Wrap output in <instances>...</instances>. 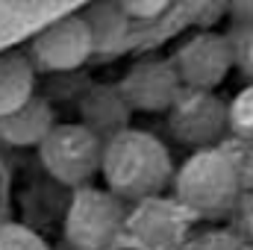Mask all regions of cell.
<instances>
[{
	"instance_id": "cell-1",
	"label": "cell",
	"mask_w": 253,
	"mask_h": 250,
	"mask_svg": "<svg viewBox=\"0 0 253 250\" xmlns=\"http://www.w3.org/2000/svg\"><path fill=\"white\" fill-rule=\"evenodd\" d=\"M245 191V171L233 144L191 150L174 174V197L194 218H221L236 212Z\"/></svg>"
},
{
	"instance_id": "cell-2",
	"label": "cell",
	"mask_w": 253,
	"mask_h": 250,
	"mask_svg": "<svg viewBox=\"0 0 253 250\" xmlns=\"http://www.w3.org/2000/svg\"><path fill=\"white\" fill-rule=\"evenodd\" d=\"M103 183L124 200H144L162 194L174 183V159L162 138L147 129L126 126L106 138L103 150Z\"/></svg>"
},
{
	"instance_id": "cell-3",
	"label": "cell",
	"mask_w": 253,
	"mask_h": 250,
	"mask_svg": "<svg viewBox=\"0 0 253 250\" xmlns=\"http://www.w3.org/2000/svg\"><path fill=\"white\" fill-rule=\"evenodd\" d=\"M124 197L112 188H74L65 209V242L71 250H109L126 230Z\"/></svg>"
},
{
	"instance_id": "cell-4",
	"label": "cell",
	"mask_w": 253,
	"mask_h": 250,
	"mask_svg": "<svg viewBox=\"0 0 253 250\" xmlns=\"http://www.w3.org/2000/svg\"><path fill=\"white\" fill-rule=\"evenodd\" d=\"M106 138L83 121H59L39 147L44 171L68 188L91 186L103 171Z\"/></svg>"
},
{
	"instance_id": "cell-5",
	"label": "cell",
	"mask_w": 253,
	"mask_h": 250,
	"mask_svg": "<svg viewBox=\"0 0 253 250\" xmlns=\"http://www.w3.org/2000/svg\"><path fill=\"white\" fill-rule=\"evenodd\" d=\"M165 115L174 141L191 150L215 147L230 132V103L215 91L183 88V94Z\"/></svg>"
},
{
	"instance_id": "cell-6",
	"label": "cell",
	"mask_w": 253,
	"mask_h": 250,
	"mask_svg": "<svg viewBox=\"0 0 253 250\" xmlns=\"http://www.w3.org/2000/svg\"><path fill=\"white\" fill-rule=\"evenodd\" d=\"M194 221L189 209L177 197H144L135 200V209L126 215L124 236L138 250H177Z\"/></svg>"
},
{
	"instance_id": "cell-7",
	"label": "cell",
	"mask_w": 253,
	"mask_h": 250,
	"mask_svg": "<svg viewBox=\"0 0 253 250\" xmlns=\"http://www.w3.org/2000/svg\"><path fill=\"white\" fill-rule=\"evenodd\" d=\"M27 53L39 71L62 74V71L83 68L97 50H94V36L85 18L80 12H71V15L50 21L44 30H39Z\"/></svg>"
},
{
	"instance_id": "cell-8",
	"label": "cell",
	"mask_w": 253,
	"mask_h": 250,
	"mask_svg": "<svg viewBox=\"0 0 253 250\" xmlns=\"http://www.w3.org/2000/svg\"><path fill=\"white\" fill-rule=\"evenodd\" d=\"M171 59L180 71L183 85L203 88V91H218L230 77V71L236 68L230 33H218V30H200L189 36L174 50Z\"/></svg>"
},
{
	"instance_id": "cell-9",
	"label": "cell",
	"mask_w": 253,
	"mask_h": 250,
	"mask_svg": "<svg viewBox=\"0 0 253 250\" xmlns=\"http://www.w3.org/2000/svg\"><path fill=\"white\" fill-rule=\"evenodd\" d=\"M118 85L132 112H168L186 88L174 59L162 56H147L132 62Z\"/></svg>"
},
{
	"instance_id": "cell-10",
	"label": "cell",
	"mask_w": 253,
	"mask_h": 250,
	"mask_svg": "<svg viewBox=\"0 0 253 250\" xmlns=\"http://www.w3.org/2000/svg\"><path fill=\"white\" fill-rule=\"evenodd\" d=\"M59 124L53 106L44 97H30L24 106L0 118V141L9 147H42V141L50 135V129Z\"/></svg>"
},
{
	"instance_id": "cell-11",
	"label": "cell",
	"mask_w": 253,
	"mask_h": 250,
	"mask_svg": "<svg viewBox=\"0 0 253 250\" xmlns=\"http://www.w3.org/2000/svg\"><path fill=\"white\" fill-rule=\"evenodd\" d=\"M132 106L126 103L121 85H91L80 100V121L88 124L103 138H112L129 126Z\"/></svg>"
},
{
	"instance_id": "cell-12",
	"label": "cell",
	"mask_w": 253,
	"mask_h": 250,
	"mask_svg": "<svg viewBox=\"0 0 253 250\" xmlns=\"http://www.w3.org/2000/svg\"><path fill=\"white\" fill-rule=\"evenodd\" d=\"M80 15H83L85 24L91 27L94 50H97L100 56H115L118 50L126 47L132 18H126L124 9H121L115 0H91Z\"/></svg>"
},
{
	"instance_id": "cell-13",
	"label": "cell",
	"mask_w": 253,
	"mask_h": 250,
	"mask_svg": "<svg viewBox=\"0 0 253 250\" xmlns=\"http://www.w3.org/2000/svg\"><path fill=\"white\" fill-rule=\"evenodd\" d=\"M36 62L24 50L0 53V118L36 97Z\"/></svg>"
},
{
	"instance_id": "cell-14",
	"label": "cell",
	"mask_w": 253,
	"mask_h": 250,
	"mask_svg": "<svg viewBox=\"0 0 253 250\" xmlns=\"http://www.w3.org/2000/svg\"><path fill=\"white\" fill-rule=\"evenodd\" d=\"M230 132L239 141L253 144V83H248L242 91H236L230 100Z\"/></svg>"
},
{
	"instance_id": "cell-15",
	"label": "cell",
	"mask_w": 253,
	"mask_h": 250,
	"mask_svg": "<svg viewBox=\"0 0 253 250\" xmlns=\"http://www.w3.org/2000/svg\"><path fill=\"white\" fill-rule=\"evenodd\" d=\"M230 42H233L236 68L248 77V83H253V21L251 24H233Z\"/></svg>"
},
{
	"instance_id": "cell-16",
	"label": "cell",
	"mask_w": 253,
	"mask_h": 250,
	"mask_svg": "<svg viewBox=\"0 0 253 250\" xmlns=\"http://www.w3.org/2000/svg\"><path fill=\"white\" fill-rule=\"evenodd\" d=\"M189 250H253V245L233 230H209L203 236H197L189 245Z\"/></svg>"
},
{
	"instance_id": "cell-17",
	"label": "cell",
	"mask_w": 253,
	"mask_h": 250,
	"mask_svg": "<svg viewBox=\"0 0 253 250\" xmlns=\"http://www.w3.org/2000/svg\"><path fill=\"white\" fill-rule=\"evenodd\" d=\"M0 250H47L39 233L24 224H3L0 227Z\"/></svg>"
},
{
	"instance_id": "cell-18",
	"label": "cell",
	"mask_w": 253,
	"mask_h": 250,
	"mask_svg": "<svg viewBox=\"0 0 253 250\" xmlns=\"http://www.w3.org/2000/svg\"><path fill=\"white\" fill-rule=\"evenodd\" d=\"M115 3L132 21H156L174 0H115Z\"/></svg>"
},
{
	"instance_id": "cell-19",
	"label": "cell",
	"mask_w": 253,
	"mask_h": 250,
	"mask_svg": "<svg viewBox=\"0 0 253 250\" xmlns=\"http://www.w3.org/2000/svg\"><path fill=\"white\" fill-rule=\"evenodd\" d=\"M236 221H239V233L253 245V188H248L236 206Z\"/></svg>"
},
{
	"instance_id": "cell-20",
	"label": "cell",
	"mask_w": 253,
	"mask_h": 250,
	"mask_svg": "<svg viewBox=\"0 0 253 250\" xmlns=\"http://www.w3.org/2000/svg\"><path fill=\"white\" fill-rule=\"evenodd\" d=\"M233 24H251L253 21V0H227Z\"/></svg>"
},
{
	"instance_id": "cell-21",
	"label": "cell",
	"mask_w": 253,
	"mask_h": 250,
	"mask_svg": "<svg viewBox=\"0 0 253 250\" xmlns=\"http://www.w3.org/2000/svg\"><path fill=\"white\" fill-rule=\"evenodd\" d=\"M209 3H212V0H174V6H177V9H183V12H189V15L203 12Z\"/></svg>"
}]
</instances>
